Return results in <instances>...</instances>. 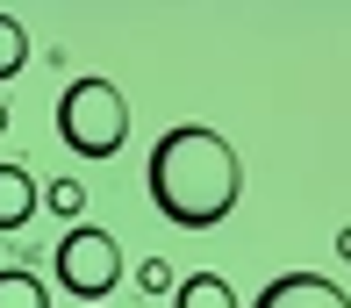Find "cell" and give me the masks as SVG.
<instances>
[{
  "mask_svg": "<svg viewBox=\"0 0 351 308\" xmlns=\"http://www.w3.org/2000/svg\"><path fill=\"white\" fill-rule=\"evenodd\" d=\"M0 129H8V108H0Z\"/></svg>",
  "mask_w": 351,
  "mask_h": 308,
  "instance_id": "7c38bea8",
  "label": "cell"
},
{
  "mask_svg": "<svg viewBox=\"0 0 351 308\" xmlns=\"http://www.w3.org/2000/svg\"><path fill=\"white\" fill-rule=\"evenodd\" d=\"M122 244L108 230H93V222H72L65 237H58V258H51V272H58V287L79 301H101V294H115V280H122Z\"/></svg>",
  "mask_w": 351,
  "mask_h": 308,
  "instance_id": "3957f363",
  "label": "cell"
},
{
  "mask_svg": "<svg viewBox=\"0 0 351 308\" xmlns=\"http://www.w3.org/2000/svg\"><path fill=\"white\" fill-rule=\"evenodd\" d=\"M337 258H344V265H351V222H344V230H337Z\"/></svg>",
  "mask_w": 351,
  "mask_h": 308,
  "instance_id": "8fae6325",
  "label": "cell"
},
{
  "mask_svg": "<svg viewBox=\"0 0 351 308\" xmlns=\"http://www.w3.org/2000/svg\"><path fill=\"white\" fill-rule=\"evenodd\" d=\"M0 308H51V294L29 272H0Z\"/></svg>",
  "mask_w": 351,
  "mask_h": 308,
  "instance_id": "ba28073f",
  "label": "cell"
},
{
  "mask_svg": "<svg viewBox=\"0 0 351 308\" xmlns=\"http://www.w3.org/2000/svg\"><path fill=\"white\" fill-rule=\"evenodd\" d=\"M43 208L65 215V222H79V215H86V187H79V180H51V187H43Z\"/></svg>",
  "mask_w": 351,
  "mask_h": 308,
  "instance_id": "9c48e42d",
  "label": "cell"
},
{
  "mask_svg": "<svg viewBox=\"0 0 351 308\" xmlns=\"http://www.w3.org/2000/svg\"><path fill=\"white\" fill-rule=\"evenodd\" d=\"M22 64H29V29L14 22V14H0V86H8Z\"/></svg>",
  "mask_w": 351,
  "mask_h": 308,
  "instance_id": "52a82bcc",
  "label": "cell"
},
{
  "mask_svg": "<svg viewBox=\"0 0 351 308\" xmlns=\"http://www.w3.org/2000/svg\"><path fill=\"white\" fill-rule=\"evenodd\" d=\"M172 308H237V287L222 280V272H186V280L172 287Z\"/></svg>",
  "mask_w": 351,
  "mask_h": 308,
  "instance_id": "8992f818",
  "label": "cell"
},
{
  "mask_svg": "<svg viewBox=\"0 0 351 308\" xmlns=\"http://www.w3.org/2000/svg\"><path fill=\"white\" fill-rule=\"evenodd\" d=\"M36 208H43V187L29 180V165H0V237L29 230Z\"/></svg>",
  "mask_w": 351,
  "mask_h": 308,
  "instance_id": "5b68a950",
  "label": "cell"
},
{
  "mask_svg": "<svg viewBox=\"0 0 351 308\" xmlns=\"http://www.w3.org/2000/svg\"><path fill=\"white\" fill-rule=\"evenodd\" d=\"M251 308H351V294L330 272H280V280H265V294Z\"/></svg>",
  "mask_w": 351,
  "mask_h": 308,
  "instance_id": "277c9868",
  "label": "cell"
},
{
  "mask_svg": "<svg viewBox=\"0 0 351 308\" xmlns=\"http://www.w3.org/2000/svg\"><path fill=\"white\" fill-rule=\"evenodd\" d=\"M136 287H143V294H172V287H180V272H172L165 258H143V265H136Z\"/></svg>",
  "mask_w": 351,
  "mask_h": 308,
  "instance_id": "30bf717a",
  "label": "cell"
},
{
  "mask_svg": "<svg viewBox=\"0 0 351 308\" xmlns=\"http://www.w3.org/2000/svg\"><path fill=\"white\" fill-rule=\"evenodd\" d=\"M58 137L79 158H115L130 143V101L115 79H72L58 101Z\"/></svg>",
  "mask_w": 351,
  "mask_h": 308,
  "instance_id": "7a4b0ae2",
  "label": "cell"
},
{
  "mask_svg": "<svg viewBox=\"0 0 351 308\" xmlns=\"http://www.w3.org/2000/svg\"><path fill=\"white\" fill-rule=\"evenodd\" d=\"M143 180H151L158 215L180 222V230H215V222H230V208L244 201V165H237L230 137H215L208 122H172L165 137L151 143Z\"/></svg>",
  "mask_w": 351,
  "mask_h": 308,
  "instance_id": "6da1fadb",
  "label": "cell"
}]
</instances>
